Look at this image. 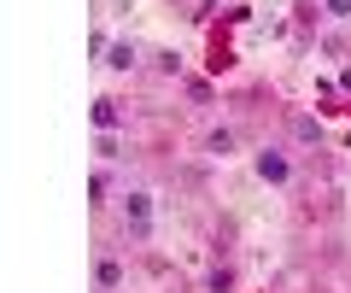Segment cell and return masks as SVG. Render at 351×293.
Instances as JSON below:
<instances>
[{"instance_id":"6da1fadb","label":"cell","mask_w":351,"mask_h":293,"mask_svg":"<svg viewBox=\"0 0 351 293\" xmlns=\"http://www.w3.org/2000/svg\"><path fill=\"white\" fill-rule=\"evenodd\" d=\"M123 229L135 235V241H147L152 235V194H123Z\"/></svg>"},{"instance_id":"7a4b0ae2","label":"cell","mask_w":351,"mask_h":293,"mask_svg":"<svg viewBox=\"0 0 351 293\" xmlns=\"http://www.w3.org/2000/svg\"><path fill=\"white\" fill-rule=\"evenodd\" d=\"M258 176L276 182V188H287V182H293V159L281 153V147H263V153H258Z\"/></svg>"},{"instance_id":"3957f363","label":"cell","mask_w":351,"mask_h":293,"mask_svg":"<svg viewBox=\"0 0 351 293\" xmlns=\"http://www.w3.org/2000/svg\"><path fill=\"white\" fill-rule=\"evenodd\" d=\"M123 276H129V270H123V258H112V253H100V258H94V281H100V293H117V288H123Z\"/></svg>"},{"instance_id":"277c9868","label":"cell","mask_w":351,"mask_h":293,"mask_svg":"<svg viewBox=\"0 0 351 293\" xmlns=\"http://www.w3.org/2000/svg\"><path fill=\"white\" fill-rule=\"evenodd\" d=\"M94 124H100L106 135H112V129L123 124V112H117V100H94Z\"/></svg>"},{"instance_id":"5b68a950","label":"cell","mask_w":351,"mask_h":293,"mask_svg":"<svg viewBox=\"0 0 351 293\" xmlns=\"http://www.w3.org/2000/svg\"><path fill=\"white\" fill-rule=\"evenodd\" d=\"M316 135H322V124L304 117V112H293V141H316Z\"/></svg>"},{"instance_id":"8992f818","label":"cell","mask_w":351,"mask_h":293,"mask_svg":"<svg viewBox=\"0 0 351 293\" xmlns=\"http://www.w3.org/2000/svg\"><path fill=\"white\" fill-rule=\"evenodd\" d=\"M205 147H211L217 159H228V153H234V129H211V141H205Z\"/></svg>"},{"instance_id":"52a82bcc","label":"cell","mask_w":351,"mask_h":293,"mask_svg":"<svg viewBox=\"0 0 351 293\" xmlns=\"http://www.w3.org/2000/svg\"><path fill=\"white\" fill-rule=\"evenodd\" d=\"M106 65H112V71H135V47H129V41H117V47H112V59H106Z\"/></svg>"},{"instance_id":"ba28073f","label":"cell","mask_w":351,"mask_h":293,"mask_svg":"<svg viewBox=\"0 0 351 293\" xmlns=\"http://www.w3.org/2000/svg\"><path fill=\"white\" fill-rule=\"evenodd\" d=\"M228 288H234V270L217 264V270H211V293H228Z\"/></svg>"}]
</instances>
